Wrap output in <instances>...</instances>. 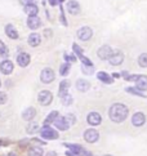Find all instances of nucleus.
<instances>
[{"mask_svg": "<svg viewBox=\"0 0 147 156\" xmlns=\"http://www.w3.org/2000/svg\"><path fill=\"white\" fill-rule=\"evenodd\" d=\"M129 114V110L125 105L123 103H115L112 105L110 110H109V115H110V119L114 121V122H121L127 119V116Z\"/></svg>", "mask_w": 147, "mask_h": 156, "instance_id": "f257e3e1", "label": "nucleus"}, {"mask_svg": "<svg viewBox=\"0 0 147 156\" xmlns=\"http://www.w3.org/2000/svg\"><path fill=\"white\" fill-rule=\"evenodd\" d=\"M54 77H56L54 71L52 69H48V67L44 69L41 71V74H40V80L43 83H45V84H49V83H52L54 80Z\"/></svg>", "mask_w": 147, "mask_h": 156, "instance_id": "f03ea898", "label": "nucleus"}, {"mask_svg": "<svg viewBox=\"0 0 147 156\" xmlns=\"http://www.w3.org/2000/svg\"><path fill=\"white\" fill-rule=\"evenodd\" d=\"M92 35H93V31L88 26H84V27H81L80 30H77V37L80 39V40H83V41L89 40V39L92 37Z\"/></svg>", "mask_w": 147, "mask_h": 156, "instance_id": "7ed1b4c3", "label": "nucleus"}, {"mask_svg": "<svg viewBox=\"0 0 147 156\" xmlns=\"http://www.w3.org/2000/svg\"><path fill=\"white\" fill-rule=\"evenodd\" d=\"M40 133H41V137L45 138V139H56V138H58L57 130H54L50 126H47V125L43 128Z\"/></svg>", "mask_w": 147, "mask_h": 156, "instance_id": "20e7f679", "label": "nucleus"}, {"mask_svg": "<svg viewBox=\"0 0 147 156\" xmlns=\"http://www.w3.org/2000/svg\"><path fill=\"white\" fill-rule=\"evenodd\" d=\"M52 99H53V96L49 90H43V92L39 93V102H40V105H43V106L50 105Z\"/></svg>", "mask_w": 147, "mask_h": 156, "instance_id": "39448f33", "label": "nucleus"}, {"mask_svg": "<svg viewBox=\"0 0 147 156\" xmlns=\"http://www.w3.org/2000/svg\"><path fill=\"white\" fill-rule=\"evenodd\" d=\"M110 63L112 66H119V65H121L123 63V61H124V54L121 52H119V51H115V52H112V54L110 55Z\"/></svg>", "mask_w": 147, "mask_h": 156, "instance_id": "423d86ee", "label": "nucleus"}, {"mask_svg": "<svg viewBox=\"0 0 147 156\" xmlns=\"http://www.w3.org/2000/svg\"><path fill=\"white\" fill-rule=\"evenodd\" d=\"M98 138H99V134H98V132L95 129H88V130H85V133H84V139H85L87 142H89V143L97 142Z\"/></svg>", "mask_w": 147, "mask_h": 156, "instance_id": "0eeeda50", "label": "nucleus"}, {"mask_svg": "<svg viewBox=\"0 0 147 156\" xmlns=\"http://www.w3.org/2000/svg\"><path fill=\"white\" fill-rule=\"evenodd\" d=\"M53 122H54V125L57 126V129H59V130H67L70 128V124L67 122L66 118H63V116H59L58 115Z\"/></svg>", "mask_w": 147, "mask_h": 156, "instance_id": "6e6552de", "label": "nucleus"}, {"mask_svg": "<svg viewBox=\"0 0 147 156\" xmlns=\"http://www.w3.org/2000/svg\"><path fill=\"white\" fill-rule=\"evenodd\" d=\"M112 49H111V47H109V45H102L99 49H98V57L101 58V59H103V61H106V59H109L110 58V55L112 54Z\"/></svg>", "mask_w": 147, "mask_h": 156, "instance_id": "1a4fd4ad", "label": "nucleus"}, {"mask_svg": "<svg viewBox=\"0 0 147 156\" xmlns=\"http://www.w3.org/2000/svg\"><path fill=\"white\" fill-rule=\"evenodd\" d=\"M135 87H137V89L141 90V92L147 90V76L138 75L137 80H135Z\"/></svg>", "mask_w": 147, "mask_h": 156, "instance_id": "9d476101", "label": "nucleus"}, {"mask_svg": "<svg viewBox=\"0 0 147 156\" xmlns=\"http://www.w3.org/2000/svg\"><path fill=\"white\" fill-rule=\"evenodd\" d=\"M13 69H14L13 63L10 62V61H8V59H5V61H3V62L0 63V71H2L4 75H9L10 72L13 71Z\"/></svg>", "mask_w": 147, "mask_h": 156, "instance_id": "9b49d317", "label": "nucleus"}, {"mask_svg": "<svg viewBox=\"0 0 147 156\" xmlns=\"http://www.w3.org/2000/svg\"><path fill=\"white\" fill-rule=\"evenodd\" d=\"M40 25H41V21H40V18H39L38 16H30L29 20H27V26H29L31 30L39 29Z\"/></svg>", "mask_w": 147, "mask_h": 156, "instance_id": "f8f14e48", "label": "nucleus"}, {"mask_svg": "<svg viewBox=\"0 0 147 156\" xmlns=\"http://www.w3.org/2000/svg\"><path fill=\"white\" fill-rule=\"evenodd\" d=\"M145 121H146V118L142 112H135L132 118V122L134 126H142L145 124Z\"/></svg>", "mask_w": 147, "mask_h": 156, "instance_id": "ddd939ff", "label": "nucleus"}, {"mask_svg": "<svg viewBox=\"0 0 147 156\" xmlns=\"http://www.w3.org/2000/svg\"><path fill=\"white\" fill-rule=\"evenodd\" d=\"M67 10H69V13L71 14H79L80 13V5H79L77 2H75V0H70L69 3H67Z\"/></svg>", "mask_w": 147, "mask_h": 156, "instance_id": "4468645a", "label": "nucleus"}, {"mask_svg": "<svg viewBox=\"0 0 147 156\" xmlns=\"http://www.w3.org/2000/svg\"><path fill=\"white\" fill-rule=\"evenodd\" d=\"M88 122L90 125H99L101 121H102V118H101V115L98 112H90L87 118Z\"/></svg>", "mask_w": 147, "mask_h": 156, "instance_id": "2eb2a0df", "label": "nucleus"}, {"mask_svg": "<svg viewBox=\"0 0 147 156\" xmlns=\"http://www.w3.org/2000/svg\"><path fill=\"white\" fill-rule=\"evenodd\" d=\"M30 54L27 53H21L18 54V57H17V62H18V65L21 66V67H26L27 65L30 63Z\"/></svg>", "mask_w": 147, "mask_h": 156, "instance_id": "dca6fc26", "label": "nucleus"}, {"mask_svg": "<svg viewBox=\"0 0 147 156\" xmlns=\"http://www.w3.org/2000/svg\"><path fill=\"white\" fill-rule=\"evenodd\" d=\"M36 116V110L34 107H29L23 111V114H22V118L23 120H27V121H31Z\"/></svg>", "mask_w": 147, "mask_h": 156, "instance_id": "f3484780", "label": "nucleus"}, {"mask_svg": "<svg viewBox=\"0 0 147 156\" xmlns=\"http://www.w3.org/2000/svg\"><path fill=\"white\" fill-rule=\"evenodd\" d=\"M5 34L10 39H18V32H17L16 27L13 25H7L5 26Z\"/></svg>", "mask_w": 147, "mask_h": 156, "instance_id": "a211bd4d", "label": "nucleus"}, {"mask_svg": "<svg viewBox=\"0 0 147 156\" xmlns=\"http://www.w3.org/2000/svg\"><path fill=\"white\" fill-rule=\"evenodd\" d=\"M39 12V8L36 7L35 4H29V5H25V13L29 14V16H38Z\"/></svg>", "mask_w": 147, "mask_h": 156, "instance_id": "6ab92c4d", "label": "nucleus"}, {"mask_svg": "<svg viewBox=\"0 0 147 156\" xmlns=\"http://www.w3.org/2000/svg\"><path fill=\"white\" fill-rule=\"evenodd\" d=\"M40 41H41V37L39 34H31L29 36V44L31 47H38L40 44Z\"/></svg>", "mask_w": 147, "mask_h": 156, "instance_id": "aec40b11", "label": "nucleus"}, {"mask_svg": "<svg viewBox=\"0 0 147 156\" xmlns=\"http://www.w3.org/2000/svg\"><path fill=\"white\" fill-rule=\"evenodd\" d=\"M89 85H90L89 83L84 79H80L76 81V88H77V90H80V92H87L89 89Z\"/></svg>", "mask_w": 147, "mask_h": 156, "instance_id": "412c9836", "label": "nucleus"}, {"mask_svg": "<svg viewBox=\"0 0 147 156\" xmlns=\"http://www.w3.org/2000/svg\"><path fill=\"white\" fill-rule=\"evenodd\" d=\"M97 77L101 80V81H103V83H106V84H111L112 81H114V79L110 76V75H107L106 72H103V71H101V72H98L97 74Z\"/></svg>", "mask_w": 147, "mask_h": 156, "instance_id": "4be33fe9", "label": "nucleus"}, {"mask_svg": "<svg viewBox=\"0 0 147 156\" xmlns=\"http://www.w3.org/2000/svg\"><path fill=\"white\" fill-rule=\"evenodd\" d=\"M69 88H70V83H69V81L63 80V81L61 83V85H59V97H61V98L67 94V90H69Z\"/></svg>", "mask_w": 147, "mask_h": 156, "instance_id": "5701e85b", "label": "nucleus"}, {"mask_svg": "<svg viewBox=\"0 0 147 156\" xmlns=\"http://www.w3.org/2000/svg\"><path fill=\"white\" fill-rule=\"evenodd\" d=\"M29 156H43L41 147H31L29 150Z\"/></svg>", "mask_w": 147, "mask_h": 156, "instance_id": "b1692460", "label": "nucleus"}, {"mask_svg": "<svg viewBox=\"0 0 147 156\" xmlns=\"http://www.w3.org/2000/svg\"><path fill=\"white\" fill-rule=\"evenodd\" d=\"M57 116H58L57 111H53V112H50V114L48 115V118L44 120V124H45V125H49L50 122H53V121L56 120V118H57Z\"/></svg>", "mask_w": 147, "mask_h": 156, "instance_id": "393cba45", "label": "nucleus"}, {"mask_svg": "<svg viewBox=\"0 0 147 156\" xmlns=\"http://www.w3.org/2000/svg\"><path fill=\"white\" fill-rule=\"evenodd\" d=\"M38 130H39V125L35 124V122H31V124L27 125V128H26V132L29 133V134H35Z\"/></svg>", "mask_w": 147, "mask_h": 156, "instance_id": "a878e982", "label": "nucleus"}, {"mask_svg": "<svg viewBox=\"0 0 147 156\" xmlns=\"http://www.w3.org/2000/svg\"><path fill=\"white\" fill-rule=\"evenodd\" d=\"M138 63H139L141 67H147V53H143V54L139 55Z\"/></svg>", "mask_w": 147, "mask_h": 156, "instance_id": "bb28decb", "label": "nucleus"}, {"mask_svg": "<svg viewBox=\"0 0 147 156\" xmlns=\"http://www.w3.org/2000/svg\"><path fill=\"white\" fill-rule=\"evenodd\" d=\"M70 72V65L69 63H65V65H62L61 66V69H59V74L62 76H66L67 74Z\"/></svg>", "mask_w": 147, "mask_h": 156, "instance_id": "cd10ccee", "label": "nucleus"}, {"mask_svg": "<svg viewBox=\"0 0 147 156\" xmlns=\"http://www.w3.org/2000/svg\"><path fill=\"white\" fill-rule=\"evenodd\" d=\"M67 147H69L70 151H72V152H76V154L83 152V148H81V146H79V144H69Z\"/></svg>", "mask_w": 147, "mask_h": 156, "instance_id": "c85d7f7f", "label": "nucleus"}, {"mask_svg": "<svg viewBox=\"0 0 147 156\" xmlns=\"http://www.w3.org/2000/svg\"><path fill=\"white\" fill-rule=\"evenodd\" d=\"M0 55L2 57H7L8 55V48L5 47V44L0 40Z\"/></svg>", "mask_w": 147, "mask_h": 156, "instance_id": "c756f323", "label": "nucleus"}, {"mask_svg": "<svg viewBox=\"0 0 147 156\" xmlns=\"http://www.w3.org/2000/svg\"><path fill=\"white\" fill-rule=\"evenodd\" d=\"M62 103H63L65 106H70L72 103V97L70 96V94H66V96L62 97Z\"/></svg>", "mask_w": 147, "mask_h": 156, "instance_id": "7c9ffc66", "label": "nucleus"}, {"mask_svg": "<svg viewBox=\"0 0 147 156\" xmlns=\"http://www.w3.org/2000/svg\"><path fill=\"white\" fill-rule=\"evenodd\" d=\"M127 92L132 93V94H135V96H141V97H146L143 93H141V90H138V89H134V88H127Z\"/></svg>", "mask_w": 147, "mask_h": 156, "instance_id": "2f4dec72", "label": "nucleus"}, {"mask_svg": "<svg viewBox=\"0 0 147 156\" xmlns=\"http://www.w3.org/2000/svg\"><path fill=\"white\" fill-rule=\"evenodd\" d=\"M81 69L85 74H92L93 72V66H87V65H81Z\"/></svg>", "mask_w": 147, "mask_h": 156, "instance_id": "473e14b6", "label": "nucleus"}, {"mask_svg": "<svg viewBox=\"0 0 147 156\" xmlns=\"http://www.w3.org/2000/svg\"><path fill=\"white\" fill-rule=\"evenodd\" d=\"M7 99H8L7 94L3 93V92H0V105H4L5 102H7Z\"/></svg>", "mask_w": 147, "mask_h": 156, "instance_id": "72a5a7b5", "label": "nucleus"}, {"mask_svg": "<svg viewBox=\"0 0 147 156\" xmlns=\"http://www.w3.org/2000/svg\"><path fill=\"white\" fill-rule=\"evenodd\" d=\"M72 49H74V52H75L77 55H80V54H83V52H81V49H80V47H77L76 44H74V47H72Z\"/></svg>", "mask_w": 147, "mask_h": 156, "instance_id": "f704fd0d", "label": "nucleus"}, {"mask_svg": "<svg viewBox=\"0 0 147 156\" xmlns=\"http://www.w3.org/2000/svg\"><path fill=\"white\" fill-rule=\"evenodd\" d=\"M66 120H67V121L70 120V122H69V124H74V122H75V118H74V115H72V114H69V115H67Z\"/></svg>", "mask_w": 147, "mask_h": 156, "instance_id": "c9c22d12", "label": "nucleus"}, {"mask_svg": "<svg viewBox=\"0 0 147 156\" xmlns=\"http://www.w3.org/2000/svg\"><path fill=\"white\" fill-rule=\"evenodd\" d=\"M20 3L22 5H29V4H32L34 3V0H20Z\"/></svg>", "mask_w": 147, "mask_h": 156, "instance_id": "e433bc0d", "label": "nucleus"}, {"mask_svg": "<svg viewBox=\"0 0 147 156\" xmlns=\"http://www.w3.org/2000/svg\"><path fill=\"white\" fill-rule=\"evenodd\" d=\"M65 59H66V61H69V62H75V59H76V58H75V57H71V55H67V54H66V55H65Z\"/></svg>", "mask_w": 147, "mask_h": 156, "instance_id": "4c0bfd02", "label": "nucleus"}, {"mask_svg": "<svg viewBox=\"0 0 147 156\" xmlns=\"http://www.w3.org/2000/svg\"><path fill=\"white\" fill-rule=\"evenodd\" d=\"M66 155L67 156H80V154H76V152H72V151H67Z\"/></svg>", "mask_w": 147, "mask_h": 156, "instance_id": "58836bf2", "label": "nucleus"}, {"mask_svg": "<svg viewBox=\"0 0 147 156\" xmlns=\"http://www.w3.org/2000/svg\"><path fill=\"white\" fill-rule=\"evenodd\" d=\"M50 32H52L50 30H45V31H44V34H45V36H50Z\"/></svg>", "mask_w": 147, "mask_h": 156, "instance_id": "ea45409f", "label": "nucleus"}, {"mask_svg": "<svg viewBox=\"0 0 147 156\" xmlns=\"http://www.w3.org/2000/svg\"><path fill=\"white\" fill-rule=\"evenodd\" d=\"M47 156H57V154H56V152H48Z\"/></svg>", "mask_w": 147, "mask_h": 156, "instance_id": "a19ab883", "label": "nucleus"}, {"mask_svg": "<svg viewBox=\"0 0 147 156\" xmlns=\"http://www.w3.org/2000/svg\"><path fill=\"white\" fill-rule=\"evenodd\" d=\"M49 3L52 5H56V4H57V0H49Z\"/></svg>", "mask_w": 147, "mask_h": 156, "instance_id": "79ce46f5", "label": "nucleus"}, {"mask_svg": "<svg viewBox=\"0 0 147 156\" xmlns=\"http://www.w3.org/2000/svg\"><path fill=\"white\" fill-rule=\"evenodd\" d=\"M114 75V77H120V74H117V72H115V74H112Z\"/></svg>", "mask_w": 147, "mask_h": 156, "instance_id": "37998d69", "label": "nucleus"}, {"mask_svg": "<svg viewBox=\"0 0 147 156\" xmlns=\"http://www.w3.org/2000/svg\"><path fill=\"white\" fill-rule=\"evenodd\" d=\"M7 156H16L14 154H9V155H7Z\"/></svg>", "mask_w": 147, "mask_h": 156, "instance_id": "c03bdc74", "label": "nucleus"}, {"mask_svg": "<svg viewBox=\"0 0 147 156\" xmlns=\"http://www.w3.org/2000/svg\"><path fill=\"white\" fill-rule=\"evenodd\" d=\"M105 156H112V155H105Z\"/></svg>", "mask_w": 147, "mask_h": 156, "instance_id": "a18cd8bd", "label": "nucleus"}, {"mask_svg": "<svg viewBox=\"0 0 147 156\" xmlns=\"http://www.w3.org/2000/svg\"><path fill=\"white\" fill-rule=\"evenodd\" d=\"M0 85H2V81H0Z\"/></svg>", "mask_w": 147, "mask_h": 156, "instance_id": "49530a36", "label": "nucleus"}]
</instances>
